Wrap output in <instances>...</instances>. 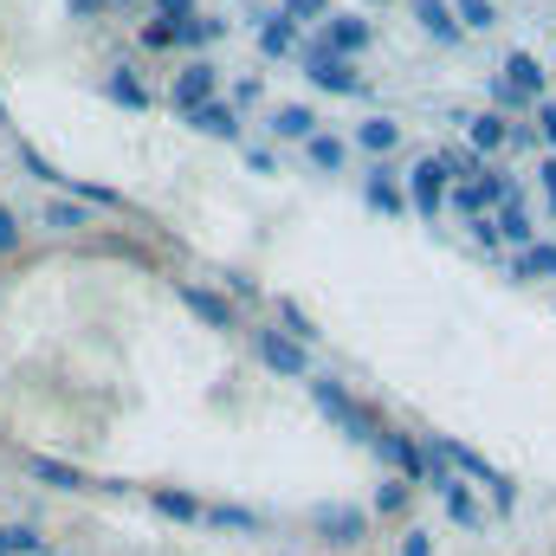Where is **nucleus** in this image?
I'll use <instances>...</instances> for the list:
<instances>
[{
  "label": "nucleus",
  "instance_id": "nucleus-1",
  "mask_svg": "<svg viewBox=\"0 0 556 556\" xmlns=\"http://www.w3.org/2000/svg\"><path fill=\"white\" fill-rule=\"evenodd\" d=\"M304 395H311V408L330 420L343 440H356V446L382 453V433H389V427H382V415H376L369 402H356V395H350L337 376H311V382H304Z\"/></svg>",
  "mask_w": 556,
  "mask_h": 556
},
{
  "label": "nucleus",
  "instance_id": "nucleus-2",
  "mask_svg": "<svg viewBox=\"0 0 556 556\" xmlns=\"http://www.w3.org/2000/svg\"><path fill=\"white\" fill-rule=\"evenodd\" d=\"M298 72H304V85H317L324 98H363L369 85H363V72L350 65V59H337L317 33H304L298 39Z\"/></svg>",
  "mask_w": 556,
  "mask_h": 556
},
{
  "label": "nucleus",
  "instance_id": "nucleus-3",
  "mask_svg": "<svg viewBox=\"0 0 556 556\" xmlns=\"http://www.w3.org/2000/svg\"><path fill=\"white\" fill-rule=\"evenodd\" d=\"M427 453H433V459H440L446 472H459V479L485 485L498 511H511V505H518V485H511V479H505V472H498V466H492V459L479 453V446H466V440H427Z\"/></svg>",
  "mask_w": 556,
  "mask_h": 556
},
{
  "label": "nucleus",
  "instance_id": "nucleus-4",
  "mask_svg": "<svg viewBox=\"0 0 556 556\" xmlns=\"http://www.w3.org/2000/svg\"><path fill=\"white\" fill-rule=\"evenodd\" d=\"M544 85H551V72L538 65V59H511L505 72H498V85H492V98H498V117H511V111H538L544 104Z\"/></svg>",
  "mask_w": 556,
  "mask_h": 556
},
{
  "label": "nucleus",
  "instance_id": "nucleus-5",
  "mask_svg": "<svg viewBox=\"0 0 556 556\" xmlns=\"http://www.w3.org/2000/svg\"><path fill=\"white\" fill-rule=\"evenodd\" d=\"M253 356L273 369L278 382H311V376H317V369H311V350L291 343L285 330H266V324H253Z\"/></svg>",
  "mask_w": 556,
  "mask_h": 556
},
{
  "label": "nucleus",
  "instance_id": "nucleus-6",
  "mask_svg": "<svg viewBox=\"0 0 556 556\" xmlns=\"http://www.w3.org/2000/svg\"><path fill=\"white\" fill-rule=\"evenodd\" d=\"M408 207H415L420 220H440V207H446V194H453V181H446V168H440V155H420L415 168H408Z\"/></svg>",
  "mask_w": 556,
  "mask_h": 556
},
{
  "label": "nucleus",
  "instance_id": "nucleus-7",
  "mask_svg": "<svg viewBox=\"0 0 556 556\" xmlns=\"http://www.w3.org/2000/svg\"><path fill=\"white\" fill-rule=\"evenodd\" d=\"M518 188H511V175H498V168H479L472 181H459L453 188V207H459V220H479L485 207H505Z\"/></svg>",
  "mask_w": 556,
  "mask_h": 556
},
{
  "label": "nucleus",
  "instance_id": "nucleus-8",
  "mask_svg": "<svg viewBox=\"0 0 556 556\" xmlns=\"http://www.w3.org/2000/svg\"><path fill=\"white\" fill-rule=\"evenodd\" d=\"M311 531H317L324 544L350 551V544L369 538V511H363V505H317V511H311Z\"/></svg>",
  "mask_w": 556,
  "mask_h": 556
},
{
  "label": "nucleus",
  "instance_id": "nucleus-9",
  "mask_svg": "<svg viewBox=\"0 0 556 556\" xmlns=\"http://www.w3.org/2000/svg\"><path fill=\"white\" fill-rule=\"evenodd\" d=\"M363 207L382 214V220H408V188H402V175L376 162V168L363 175Z\"/></svg>",
  "mask_w": 556,
  "mask_h": 556
},
{
  "label": "nucleus",
  "instance_id": "nucleus-10",
  "mask_svg": "<svg viewBox=\"0 0 556 556\" xmlns=\"http://www.w3.org/2000/svg\"><path fill=\"white\" fill-rule=\"evenodd\" d=\"M382 459H389L408 485H427V479H433V453H427V440H415V433H395V427H389V433H382Z\"/></svg>",
  "mask_w": 556,
  "mask_h": 556
},
{
  "label": "nucleus",
  "instance_id": "nucleus-11",
  "mask_svg": "<svg viewBox=\"0 0 556 556\" xmlns=\"http://www.w3.org/2000/svg\"><path fill=\"white\" fill-rule=\"evenodd\" d=\"M214 91H220V65H207V59H194L181 78H175V91H168V104L181 111V117H194L201 104H214Z\"/></svg>",
  "mask_w": 556,
  "mask_h": 556
},
{
  "label": "nucleus",
  "instance_id": "nucleus-12",
  "mask_svg": "<svg viewBox=\"0 0 556 556\" xmlns=\"http://www.w3.org/2000/svg\"><path fill=\"white\" fill-rule=\"evenodd\" d=\"M181 304H188V317H201L207 330H240L233 298H227V291H214V285H181Z\"/></svg>",
  "mask_w": 556,
  "mask_h": 556
},
{
  "label": "nucleus",
  "instance_id": "nucleus-13",
  "mask_svg": "<svg viewBox=\"0 0 556 556\" xmlns=\"http://www.w3.org/2000/svg\"><path fill=\"white\" fill-rule=\"evenodd\" d=\"M492 227H498V247H511V253H525V247H538V220H531V207H525V194H511L498 214H492Z\"/></svg>",
  "mask_w": 556,
  "mask_h": 556
},
{
  "label": "nucleus",
  "instance_id": "nucleus-14",
  "mask_svg": "<svg viewBox=\"0 0 556 556\" xmlns=\"http://www.w3.org/2000/svg\"><path fill=\"white\" fill-rule=\"evenodd\" d=\"M317 39H324L337 59H350V52H363V46H369V20H363V13H330Z\"/></svg>",
  "mask_w": 556,
  "mask_h": 556
},
{
  "label": "nucleus",
  "instance_id": "nucleus-15",
  "mask_svg": "<svg viewBox=\"0 0 556 556\" xmlns=\"http://www.w3.org/2000/svg\"><path fill=\"white\" fill-rule=\"evenodd\" d=\"M466 149H472V155H498V149H511V117H498V111L466 117Z\"/></svg>",
  "mask_w": 556,
  "mask_h": 556
},
{
  "label": "nucleus",
  "instance_id": "nucleus-16",
  "mask_svg": "<svg viewBox=\"0 0 556 556\" xmlns=\"http://www.w3.org/2000/svg\"><path fill=\"white\" fill-rule=\"evenodd\" d=\"M440 505H446V518H453L459 531H485V505L472 498V485H459V472L440 485Z\"/></svg>",
  "mask_w": 556,
  "mask_h": 556
},
{
  "label": "nucleus",
  "instance_id": "nucleus-17",
  "mask_svg": "<svg viewBox=\"0 0 556 556\" xmlns=\"http://www.w3.org/2000/svg\"><path fill=\"white\" fill-rule=\"evenodd\" d=\"M408 13L420 20V33H427V39H440V46H459V20H453V0H408Z\"/></svg>",
  "mask_w": 556,
  "mask_h": 556
},
{
  "label": "nucleus",
  "instance_id": "nucleus-18",
  "mask_svg": "<svg viewBox=\"0 0 556 556\" xmlns=\"http://www.w3.org/2000/svg\"><path fill=\"white\" fill-rule=\"evenodd\" d=\"M188 124H194L201 137H214V142H240V111H233V104H220V98H214V104H201Z\"/></svg>",
  "mask_w": 556,
  "mask_h": 556
},
{
  "label": "nucleus",
  "instance_id": "nucleus-19",
  "mask_svg": "<svg viewBox=\"0 0 556 556\" xmlns=\"http://www.w3.org/2000/svg\"><path fill=\"white\" fill-rule=\"evenodd\" d=\"M356 149H363V155H395V149H402V124H395V117H363V124H356Z\"/></svg>",
  "mask_w": 556,
  "mask_h": 556
},
{
  "label": "nucleus",
  "instance_id": "nucleus-20",
  "mask_svg": "<svg viewBox=\"0 0 556 556\" xmlns=\"http://www.w3.org/2000/svg\"><path fill=\"white\" fill-rule=\"evenodd\" d=\"M273 137L278 142H311L317 137V111H311V104H278L273 111Z\"/></svg>",
  "mask_w": 556,
  "mask_h": 556
},
{
  "label": "nucleus",
  "instance_id": "nucleus-21",
  "mask_svg": "<svg viewBox=\"0 0 556 556\" xmlns=\"http://www.w3.org/2000/svg\"><path fill=\"white\" fill-rule=\"evenodd\" d=\"M304 162H311L317 175H343V162H350V142L330 137V130H317V137L304 142Z\"/></svg>",
  "mask_w": 556,
  "mask_h": 556
},
{
  "label": "nucleus",
  "instance_id": "nucleus-22",
  "mask_svg": "<svg viewBox=\"0 0 556 556\" xmlns=\"http://www.w3.org/2000/svg\"><path fill=\"white\" fill-rule=\"evenodd\" d=\"M511 278H518V285H538V278H556V247H551V240H538V247L511 253Z\"/></svg>",
  "mask_w": 556,
  "mask_h": 556
},
{
  "label": "nucleus",
  "instance_id": "nucleus-23",
  "mask_svg": "<svg viewBox=\"0 0 556 556\" xmlns=\"http://www.w3.org/2000/svg\"><path fill=\"white\" fill-rule=\"evenodd\" d=\"M149 498H155V511H162V518H175V525H207V505H201V498H188V492H175V485H155Z\"/></svg>",
  "mask_w": 556,
  "mask_h": 556
},
{
  "label": "nucleus",
  "instance_id": "nucleus-24",
  "mask_svg": "<svg viewBox=\"0 0 556 556\" xmlns=\"http://www.w3.org/2000/svg\"><path fill=\"white\" fill-rule=\"evenodd\" d=\"M298 39H304V33H298L285 13H266V20H260V52H266V59H291Z\"/></svg>",
  "mask_w": 556,
  "mask_h": 556
},
{
  "label": "nucleus",
  "instance_id": "nucleus-25",
  "mask_svg": "<svg viewBox=\"0 0 556 556\" xmlns=\"http://www.w3.org/2000/svg\"><path fill=\"white\" fill-rule=\"evenodd\" d=\"M104 98H111V104H124V111H149V104H155L137 72H111V78H104Z\"/></svg>",
  "mask_w": 556,
  "mask_h": 556
},
{
  "label": "nucleus",
  "instance_id": "nucleus-26",
  "mask_svg": "<svg viewBox=\"0 0 556 556\" xmlns=\"http://www.w3.org/2000/svg\"><path fill=\"white\" fill-rule=\"evenodd\" d=\"M278 330H285L291 343H304V350L317 343V324H311V317L298 311V298H278Z\"/></svg>",
  "mask_w": 556,
  "mask_h": 556
},
{
  "label": "nucleus",
  "instance_id": "nucleus-27",
  "mask_svg": "<svg viewBox=\"0 0 556 556\" xmlns=\"http://www.w3.org/2000/svg\"><path fill=\"white\" fill-rule=\"evenodd\" d=\"M453 20H459V33H492L498 26L492 0H453Z\"/></svg>",
  "mask_w": 556,
  "mask_h": 556
},
{
  "label": "nucleus",
  "instance_id": "nucleus-28",
  "mask_svg": "<svg viewBox=\"0 0 556 556\" xmlns=\"http://www.w3.org/2000/svg\"><path fill=\"white\" fill-rule=\"evenodd\" d=\"M214 39H220V20H201V13H194V20H181V26H175V46H194V52H207Z\"/></svg>",
  "mask_w": 556,
  "mask_h": 556
},
{
  "label": "nucleus",
  "instance_id": "nucleus-29",
  "mask_svg": "<svg viewBox=\"0 0 556 556\" xmlns=\"http://www.w3.org/2000/svg\"><path fill=\"white\" fill-rule=\"evenodd\" d=\"M207 525H227V531H260L266 518H260V511H247V505H214V511H207Z\"/></svg>",
  "mask_w": 556,
  "mask_h": 556
},
{
  "label": "nucleus",
  "instance_id": "nucleus-30",
  "mask_svg": "<svg viewBox=\"0 0 556 556\" xmlns=\"http://www.w3.org/2000/svg\"><path fill=\"white\" fill-rule=\"evenodd\" d=\"M408 492H415L408 479H389V485L376 492V511H382V518H402V511H408Z\"/></svg>",
  "mask_w": 556,
  "mask_h": 556
},
{
  "label": "nucleus",
  "instance_id": "nucleus-31",
  "mask_svg": "<svg viewBox=\"0 0 556 556\" xmlns=\"http://www.w3.org/2000/svg\"><path fill=\"white\" fill-rule=\"evenodd\" d=\"M285 20L304 33V26H317V20H330V0H285Z\"/></svg>",
  "mask_w": 556,
  "mask_h": 556
},
{
  "label": "nucleus",
  "instance_id": "nucleus-32",
  "mask_svg": "<svg viewBox=\"0 0 556 556\" xmlns=\"http://www.w3.org/2000/svg\"><path fill=\"white\" fill-rule=\"evenodd\" d=\"M137 39L149 46V52H168V46H175V26H168V20H142Z\"/></svg>",
  "mask_w": 556,
  "mask_h": 556
},
{
  "label": "nucleus",
  "instance_id": "nucleus-33",
  "mask_svg": "<svg viewBox=\"0 0 556 556\" xmlns=\"http://www.w3.org/2000/svg\"><path fill=\"white\" fill-rule=\"evenodd\" d=\"M149 20H168V26H181V20H194V0H149Z\"/></svg>",
  "mask_w": 556,
  "mask_h": 556
},
{
  "label": "nucleus",
  "instance_id": "nucleus-34",
  "mask_svg": "<svg viewBox=\"0 0 556 556\" xmlns=\"http://www.w3.org/2000/svg\"><path fill=\"white\" fill-rule=\"evenodd\" d=\"M247 168H253V175H278V155L266 142H247Z\"/></svg>",
  "mask_w": 556,
  "mask_h": 556
},
{
  "label": "nucleus",
  "instance_id": "nucleus-35",
  "mask_svg": "<svg viewBox=\"0 0 556 556\" xmlns=\"http://www.w3.org/2000/svg\"><path fill=\"white\" fill-rule=\"evenodd\" d=\"M240 104H260V72H253V78H240V85H233V111H240Z\"/></svg>",
  "mask_w": 556,
  "mask_h": 556
},
{
  "label": "nucleus",
  "instance_id": "nucleus-36",
  "mask_svg": "<svg viewBox=\"0 0 556 556\" xmlns=\"http://www.w3.org/2000/svg\"><path fill=\"white\" fill-rule=\"evenodd\" d=\"M402 556H433V538H427V531H408V538H402Z\"/></svg>",
  "mask_w": 556,
  "mask_h": 556
},
{
  "label": "nucleus",
  "instance_id": "nucleus-37",
  "mask_svg": "<svg viewBox=\"0 0 556 556\" xmlns=\"http://www.w3.org/2000/svg\"><path fill=\"white\" fill-rule=\"evenodd\" d=\"M466 227H472V240H479V247H498V227H492L485 214H479V220H466Z\"/></svg>",
  "mask_w": 556,
  "mask_h": 556
},
{
  "label": "nucleus",
  "instance_id": "nucleus-38",
  "mask_svg": "<svg viewBox=\"0 0 556 556\" xmlns=\"http://www.w3.org/2000/svg\"><path fill=\"white\" fill-rule=\"evenodd\" d=\"M538 130H544V142H556V104H551V98L538 104Z\"/></svg>",
  "mask_w": 556,
  "mask_h": 556
},
{
  "label": "nucleus",
  "instance_id": "nucleus-39",
  "mask_svg": "<svg viewBox=\"0 0 556 556\" xmlns=\"http://www.w3.org/2000/svg\"><path fill=\"white\" fill-rule=\"evenodd\" d=\"M363 7H389V0H363Z\"/></svg>",
  "mask_w": 556,
  "mask_h": 556
}]
</instances>
